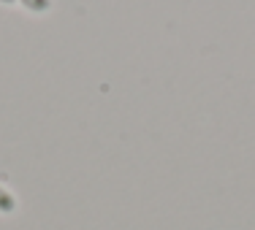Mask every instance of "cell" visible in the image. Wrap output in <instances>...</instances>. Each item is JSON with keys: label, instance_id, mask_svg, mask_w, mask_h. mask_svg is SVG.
<instances>
[{"label": "cell", "instance_id": "obj_1", "mask_svg": "<svg viewBox=\"0 0 255 230\" xmlns=\"http://www.w3.org/2000/svg\"><path fill=\"white\" fill-rule=\"evenodd\" d=\"M14 209H16L14 195H11L5 187H0V211H5V214H8V211H14Z\"/></svg>", "mask_w": 255, "mask_h": 230}, {"label": "cell", "instance_id": "obj_3", "mask_svg": "<svg viewBox=\"0 0 255 230\" xmlns=\"http://www.w3.org/2000/svg\"><path fill=\"white\" fill-rule=\"evenodd\" d=\"M0 3H5V5H8V3H14V0H0Z\"/></svg>", "mask_w": 255, "mask_h": 230}, {"label": "cell", "instance_id": "obj_2", "mask_svg": "<svg viewBox=\"0 0 255 230\" xmlns=\"http://www.w3.org/2000/svg\"><path fill=\"white\" fill-rule=\"evenodd\" d=\"M22 5H25L27 11H35V14H41V11L49 8V0H19Z\"/></svg>", "mask_w": 255, "mask_h": 230}]
</instances>
